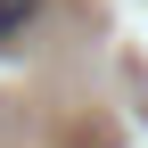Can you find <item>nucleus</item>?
Listing matches in <instances>:
<instances>
[{
  "label": "nucleus",
  "instance_id": "nucleus-1",
  "mask_svg": "<svg viewBox=\"0 0 148 148\" xmlns=\"http://www.w3.org/2000/svg\"><path fill=\"white\" fill-rule=\"evenodd\" d=\"M33 16H41V0H0V49H8L16 33L33 25Z\"/></svg>",
  "mask_w": 148,
  "mask_h": 148
}]
</instances>
